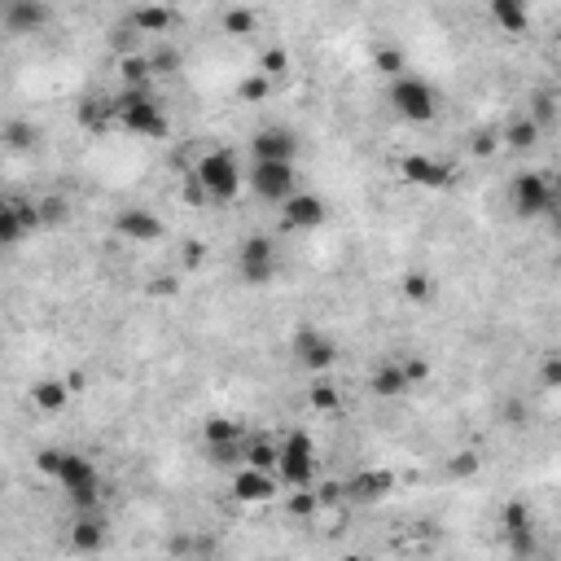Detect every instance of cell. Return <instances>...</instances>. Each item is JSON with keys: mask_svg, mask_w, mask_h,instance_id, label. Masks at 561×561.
Masks as SVG:
<instances>
[{"mask_svg": "<svg viewBox=\"0 0 561 561\" xmlns=\"http://www.w3.org/2000/svg\"><path fill=\"white\" fill-rule=\"evenodd\" d=\"M513 211L522 215V220H539V215H553V206H557V189H553V180H548V171H522V176H513Z\"/></svg>", "mask_w": 561, "mask_h": 561, "instance_id": "obj_6", "label": "cell"}, {"mask_svg": "<svg viewBox=\"0 0 561 561\" xmlns=\"http://www.w3.org/2000/svg\"><path fill=\"white\" fill-rule=\"evenodd\" d=\"M49 27V0H9L5 5V32L35 35Z\"/></svg>", "mask_w": 561, "mask_h": 561, "instance_id": "obj_15", "label": "cell"}, {"mask_svg": "<svg viewBox=\"0 0 561 561\" xmlns=\"http://www.w3.org/2000/svg\"><path fill=\"white\" fill-rule=\"evenodd\" d=\"M114 123L123 132L140 136V140H163L171 128H167L163 105L149 97V88H123V97L114 101Z\"/></svg>", "mask_w": 561, "mask_h": 561, "instance_id": "obj_2", "label": "cell"}, {"mask_svg": "<svg viewBox=\"0 0 561 561\" xmlns=\"http://www.w3.org/2000/svg\"><path fill=\"white\" fill-rule=\"evenodd\" d=\"M250 149H255V158H281V163H294L298 140H294L290 128H264V132H255Z\"/></svg>", "mask_w": 561, "mask_h": 561, "instance_id": "obj_17", "label": "cell"}, {"mask_svg": "<svg viewBox=\"0 0 561 561\" xmlns=\"http://www.w3.org/2000/svg\"><path fill=\"white\" fill-rule=\"evenodd\" d=\"M246 180H250V189L264 202H276V206H281V202L294 194L298 171H294V163H281V158H255Z\"/></svg>", "mask_w": 561, "mask_h": 561, "instance_id": "obj_7", "label": "cell"}, {"mask_svg": "<svg viewBox=\"0 0 561 561\" xmlns=\"http://www.w3.org/2000/svg\"><path fill=\"white\" fill-rule=\"evenodd\" d=\"M281 220H285V229H321L325 224V202L316 194H298L294 189L281 202Z\"/></svg>", "mask_w": 561, "mask_h": 561, "instance_id": "obj_16", "label": "cell"}, {"mask_svg": "<svg viewBox=\"0 0 561 561\" xmlns=\"http://www.w3.org/2000/svg\"><path fill=\"white\" fill-rule=\"evenodd\" d=\"M539 136H544V128H539V123H535V119L527 114V119H513V123L504 128V136H500V140H504L513 154H527V149H535V145H539Z\"/></svg>", "mask_w": 561, "mask_h": 561, "instance_id": "obj_24", "label": "cell"}, {"mask_svg": "<svg viewBox=\"0 0 561 561\" xmlns=\"http://www.w3.org/2000/svg\"><path fill=\"white\" fill-rule=\"evenodd\" d=\"M176 23H180V18H176V9H167V5H140L132 14V27L140 35H167Z\"/></svg>", "mask_w": 561, "mask_h": 561, "instance_id": "obj_23", "label": "cell"}, {"mask_svg": "<svg viewBox=\"0 0 561 561\" xmlns=\"http://www.w3.org/2000/svg\"><path fill=\"white\" fill-rule=\"evenodd\" d=\"M530 119L539 128H553V119H557V93H539V97L530 101Z\"/></svg>", "mask_w": 561, "mask_h": 561, "instance_id": "obj_34", "label": "cell"}, {"mask_svg": "<svg viewBox=\"0 0 561 561\" xmlns=\"http://www.w3.org/2000/svg\"><path fill=\"white\" fill-rule=\"evenodd\" d=\"M307 403H312L316 412H338V408H342V395H338L333 382H316V386L307 391Z\"/></svg>", "mask_w": 561, "mask_h": 561, "instance_id": "obj_31", "label": "cell"}, {"mask_svg": "<svg viewBox=\"0 0 561 561\" xmlns=\"http://www.w3.org/2000/svg\"><path fill=\"white\" fill-rule=\"evenodd\" d=\"M255 27H259V14H255V9H246V5H237V9H229V14H224V32H229L232 40H246V35H255Z\"/></svg>", "mask_w": 561, "mask_h": 561, "instance_id": "obj_29", "label": "cell"}, {"mask_svg": "<svg viewBox=\"0 0 561 561\" xmlns=\"http://www.w3.org/2000/svg\"><path fill=\"white\" fill-rule=\"evenodd\" d=\"M504 535H509V553H513V557H535V553H539L535 527H530V509L522 500H509V504H504Z\"/></svg>", "mask_w": 561, "mask_h": 561, "instance_id": "obj_12", "label": "cell"}, {"mask_svg": "<svg viewBox=\"0 0 561 561\" xmlns=\"http://www.w3.org/2000/svg\"><path fill=\"white\" fill-rule=\"evenodd\" d=\"M241 465H255V469H272V474H276V443L246 439V443H241Z\"/></svg>", "mask_w": 561, "mask_h": 561, "instance_id": "obj_28", "label": "cell"}, {"mask_svg": "<svg viewBox=\"0 0 561 561\" xmlns=\"http://www.w3.org/2000/svg\"><path fill=\"white\" fill-rule=\"evenodd\" d=\"M119 75H123V84L128 88H149V79H154V67H149V53H123L119 58Z\"/></svg>", "mask_w": 561, "mask_h": 561, "instance_id": "obj_25", "label": "cell"}, {"mask_svg": "<svg viewBox=\"0 0 561 561\" xmlns=\"http://www.w3.org/2000/svg\"><path fill=\"white\" fill-rule=\"evenodd\" d=\"M386 101H391V110H395L399 119H408V123H430V119L439 114V97H434V88H430L421 75H408V70L391 79Z\"/></svg>", "mask_w": 561, "mask_h": 561, "instance_id": "obj_4", "label": "cell"}, {"mask_svg": "<svg viewBox=\"0 0 561 561\" xmlns=\"http://www.w3.org/2000/svg\"><path fill=\"white\" fill-rule=\"evenodd\" d=\"M276 478L285 487H312L316 483V439L307 430H290L276 448Z\"/></svg>", "mask_w": 561, "mask_h": 561, "instance_id": "obj_3", "label": "cell"}, {"mask_svg": "<svg viewBox=\"0 0 561 561\" xmlns=\"http://www.w3.org/2000/svg\"><path fill=\"white\" fill-rule=\"evenodd\" d=\"M522 417H527L522 403H509V426H522Z\"/></svg>", "mask_w": 561, "mask_h": 561, "instance_id": "obj_47", "label": "cell"}, {"mask_svg": "<svg viewBox=\"0 0 561 561\" xmlns=\"http://www.w3.org/2000/svg\"><path fill=\"white\" fill-rule=\"evenodd\" d=\"M67 386H70V395H79L84 391V373H67Z\"/></svg>", "mask_w": 561, "mask_h": 561, "instance_id": "obj_46", "label": "cell"}, {"mask_svg": "<svg viewBox=\"0 0 561 561\" xmlns=\"http://www.w3.org/2000/svg\"><path fill=\"white\" fill-rule=\"evenodd\" d=\"M448 474H452V478H469V474H478V457H474V452L452 457V461H448Z\"/></svg>", "mask_w": 561, "mask_h": 561, "instance_id": "obj_40", "label": "cell"}, {"mask_svg": "<svg viewBox=\"0 0 561 561\" xmlns=\"http://www.w3.org/2000/svg\"><path fill=\"white\" fill-rule=\"evenodd\" d=\"M495 145H500V140H495L492 132H478V136H474V154H478V158H487V154H495Z\"/></svg>", "mask_w": 561, "mask_h": 561, "instance_id": "obj_44", "label": "cell"}, {"mask_svg": "<svg viewBox=\"0 0 561 561\" xmlns=\"http://www.w3.org/2000/svg\"><path fill=\"white\" fill-rule=\"evenodd\" d=\"M276 246H272V237H246L241 241V250H237V272H241V281L246 285H267L272 276H276Z\"/></svg>", "mask_w": 561, "mask_h": 561, "instance_id": "obj_8", "label": "cell"}, {"mask_svg": "<svg viewBox=\"0 0 561 561\" xmlns=\"http://www.w3.org/2000/svg\"><path fill=\"white\" fill-rule=\"evenodd\" d=\"M430 294H434V281H430L426 272H408L403 276V298L408 303H430Z\"/></svg>", "mask_w": 561, "mask_h": 561, "instance_id": "obj_33", "label": "cell"}, {"mask_svg": "<svg viewBox=\"0 0 561 561\" xmlns=\"http://www.w3.org/2000/svg\"><path fill=\"white\" fill-rule=\"evenodd\" d=\"M114 232H119L123 241L149 246V241H158L167 229H163V220H158L154 211H145V206H128V211H119V215H114Z\"/></svg>", "mask_w": 561, "mask_h": 561, "instance_id": "obj_13", "label": "cell"}, {"mask_svg": "<svg viewBox=\"0 0 561 561\" xmlns=\"http://www.w3.org/2000/svg\"><path fill=\"white\" fill-rule=\"evenodd\" d=\"M377 70H382V75H386V79H395V75H403V53H399V49H382V53H377Z\"/></svg>", "mask_w": 561, "mask_h": 561, "instance_id": "obj_38", "label": "cell"}, {"mask_svg": "<svg viewBox=\"0 0 561 561\" xmlns=\"http://www.w3.org/2000/svg\"><path fill=\"white\" fill-rule=\"evenodd\" d=\"M368 391L382 399H399V395H408L412 386H408V377H403V364L386 360V364H377V373L368 377Z\"/></svg>", "mask_w": 561, "mask_h": 561, "instance_id": "obj_20", "label": "cell"}, {"mask_svg": "<svg viewBox=\"0 0 561 561\" xmlns=\"http://www.w3.org/2000/svg\"><path fill=\"white\" fill-rule=\"evenodd\" d=\"M0 145L14 149V154H27V149L40 145V128H35L32 119H5L0 123Z\"/></svg>", "mask_w": 561, "mask_h": 561, "instance_id": "obj_22", "label": "cell"}, {"mask_svg": "<svg viewBox=\"0 0 561 561\" xmlns=\"http://www.w3.org/2000/svg\"><path fill=\"white\" fill-rule=\"evenodd\" d=\"M395 487V474L391 469H360L342 483V500H356V504H373L382 495H391Z\"/></svg>", "mask_w": 561, "mask_h": 561, "instance_id": "obj_14", "label": "cell"}, {"mask_svg": "<svg viewBox=\"0 0 561 561\" xmlns=\"http://www.w3.org/2000/svg\"><path fill=\"white\" fill-rule=\"evenodd\" d=\"M70 548H75V553H97V548H105V518H97L93 509H84V518L70 527Z\"/></svg>", "mask_w": 561, "mask_h": 561, "instance_id": "obj_18", "label": "cell"}, {"mask_svg": "<svg viewBox=\"0 0 561 561\" xmlns=\"http://www.w3.org/2000/svg\"><path fill=\"white\" fill-rule=\"evenodd\" d=\"M79 123L93 128V132H105L114 123V101H101V97H84L79 105Z\"/></svg>", "mask_w": 561, "mask_h": 561, "instance_id": "obj_26", "label": "cell"}, {"mask_svg": "<svg viewBox=\"0 0 561 561\" xmlns=\"http://www.w3.org/2000/svg\"><path fill=\"white\" fill-rule=\"evenodd\" d=\"M58 465H62V448H40V452H35V469H40L44 478H53Z\"/></svg>", "mask_w": 561, "mask_h": 561, "instance_id": "obj_39", "label": "cell"}, {"mask_svg": "<svg viewBox=\"0 0 561 561\" xmlns=\"http://www.w3.org/2000/svg\"><path fill=\"white\" fill-rule=\"evenodd\" d=\"M237 93H241V101H264L267 93H272V79L255 70V75H246V79H241V88H237Z\"/></svg>", "mask_w": 561, "mask_h": 561, "instance_id": "obj_36", "label": "cell"}, {"mask_svg": "<svg viewBox=\"0 0 561 561\" xmlns=\"http://www.w3.org/2000/svg\"><path fill=\"white\" fill-rule=\"evenodd\" d=\"M32 403L40 408V412H62L70 403V386L67 377H40L32 386Z\"/></svg>", "mask_w": 561, "mask_h": 561, "instance_id": "obj_21", "label": "cell"}, {"mask_svg": "<svg viewBox=\"0 0 561 561\" xmlns=\"http://www.w3.org/2000/svg\"><path fill=\"white\" fill-rule=\"evenodd\" d=\"M487 14L500 32L509 35H522L530 27V14H527V0H487Z\"/></svg>", "mask_w": 561, "mask_h": 561, "instance_id": "obj_19", "label": "cell"}, {"mask_svg": "<svg viewBox=\"0 0 561 561\" xmlns=\"http://www.w3.org/2000/svg\"><path fill=\"white\" fill-rule=\"evenodd\" d=\"M237 439H246V434H241V426H237L232 417H206V421H202V443H206V448L237 443Z\"/></svg>", "mask_w": 561, "mask_h": 561, "instance_id": "obj_27", "label": "cell"}, {"mask_svg": "<svg viewBox=\"0 0 561 561\" xmlns=\"http://www.w3.org/2000/svg\"><path fill=\"white\" fill-rule=\"evenodd\" d=\"M403 377H408V386H421L430 377V364L421 356H412V360H403Z\"/></svg>", "mask_w": 561, "mask_h": 561, "instance_id": "obj_41", "label": "cell"}, {"mask_svg": "<svg viewBox=\"0 0 561 561\" xmlns=\"http://www.w3.org/2000/svg\"><path fill=\"white\" fill-rule=\"evenodd\" d=\"M189 180L198 185L202 202L224 206V202H232L237 194H241V180H246V176H241V163H237L232 149H206L198 163H194Z\"/></svg>", "mask_w": 561, "mask_h": 561, "instance_id": "obj_1", "label": "cell"}, {"mask_svg": "<svg viewBox=\"0 0 561 561\" xmlns=\"http://www.w3.org/2000/svg\"><path fill=\"white\" fill-rule=\"evenodd\" d=\"M53 478L62 483V492L70 495L75 509H97L101 504V474H97V465L88 461V457H79V452H62V465H58Z\"/></svg>", "mask_w": 561, "mask_h": 561, "instance_id": "obj_5", "label": "cell"}, {"mask_svg": "<svg viewBox=\"0 0 561 561\" xmlns=\"http://www.w3.org/2000/svg\"><path fill=\"white\" fill-rule=\"evenodd\" d=\"M259 75L285 79V75H290V53H285V49H267L264 58H259Z\"/></svg>", "mask_w": 561, "mask_h": 561, "instance_id": "obj_32", "label": "cell"}, {"mask_svg": "<svg viewBox=\"0 0 561 561\" xmlns=\"http://www.w3.org/2000/svg\"><path fill=\"white\" fill-rule=\"evenodd\" d=\"M276 492H281V478H276L272 469L241 465V469L232 474V500H241V504H267Z\"/></svg>", "mask_w": 561, "mask_h": 561, "instance_id": "obj_10", "label": "cell"}, {"mask_svg": "<svg viewBox=\"0 0 561 561\" xmlns=\"http://www.w3.org/2000/svg\"><path fill=\"white\" fill-rule=\"evenodd\" d=\"M399 176L417 189H448L452 185V167L443 158H430V154H403L399 158Z\"/></svg>", "mask_w": 561, "mask_h": 561, "instance_id": "obj_11", "label": "cell"}, {"mask_svg": "<svg viewBox=\"0 0 561 561\" xmlns=\"http://www.w3.org/2000/svg\"><path fill=\"white\" fill-rule=\"evenodd\" d=\"M290 351H294V360L307 368V373H325L333 360H338V342H333L325 330H316V325H303V330L290 338Z\"/></svg>", "mask_w": 561, "mask_h": 561, "instance_id": "obj_9", "label": "cell"}, {"mask_svg": "<svg viewBox=\"0 0 561 561\" xmlns=\"http://www.w3.org/2000/svg\"><path fill=\"white\" fill-rule=\"evenodd\" d=\"M180 49H171V44H163L158 53H149V67H154V75H176L180 70Z\"/></svg>", "mask_w": 561, "mask_h": 561, "instance_id": "obj_35", "label": "cell"}, {"mask_svg": "<svg viewBox=\"0 0 561 561\" xmlns=\"http://www.w3.org/2000/svg\"><path fill=\"white\" fill-rule=\"evenodd\" d=\"M149 294H158V298H167V294H180V281H176V276H154Z\"/></svg>", "mask_w": 561, "mask_h": 561, "instance_id": "obj_43", "label": "cell"}, {"mask_svg": "<svg viewBox=\"0 0 561 561\" xmlns=\"http://www.w3.org/2000/svg\"><path fill=\"white\" fill-rule=\"evenodd\" d=\"M202 259H206L202 241H185V267H202Z\"/></svg>", "mask_w": 561, "mask_h": 561, "instance_id": "obj_45", "label": "cell"}, {"mask_svg": "<svg viewBox=\"0 0 561 561\" xmlns=\"http://www.w3.org/2000/svg\"><path fill=\"white\" fill-rule=\"evenodd\" d=\"M544 386H548V391H557V386H561V356H557V351L544 360Z\"/></svg>", "mask_w": 561, "mask_h": 561, "instance_id": "obj_42", "label": "cell"}, {"mask_svg": "<svg viewBox=\"0 0 561 561\" xmlns=\"http://www.w3.org/2000/svg\"><path fill=\"white\" fill-rule=\"evenodd\" d=\"M290 518H316L321 513V500H316V487H294V495L285 500Z\"/></svg>", "mask_w": 561, "mask_h": 561, "instance_id": "obj_30", "label": "cell"}, {"mask_svg": "<svg viewBox=\"0 0 561 561\" xmlns=\"http://www.w3.org/2000/svg\"><path fill=\"white\" fill-rule=\"evenodd\" d=\"M0 492H5V478H0Z\"/></svg>", "mask_w": 561, "mask_h": 561, "instance_id": "obj_48", "label": "cell"}, {"mask_svg": "<svg viewBox=\"0 0 561 561\" xmlns=\"http://www.w3.org/2000/svg\"><path fill=\"white\" fill-rule=\"evenodd\" d=\"M40 224H62L67 220V198H40Z\"/></svg>", "mask_w": 561, "mask_h": 561, "instance_id": "obj_37", "label": "cell"}]
</instances>
